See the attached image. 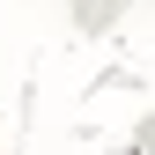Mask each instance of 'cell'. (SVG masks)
<instances>
[{"label":"cell","mask_w":155,"mask_h":155,"mask_svg":"<svg viewBox=\"0 0 155 155\" xmlns=\"http://www.w3.org/2000/svg\"><path fill=\"white\" fill-rule=\"evenodd\" d=\"M133 148H140V155H155V111L140 118V140H133Z\"/></svg>","instance_id":"obj_1"},{"label":"cell","mask_w":155,"mask_h":155,"mask_svg":"<svg viewBox=\"0 0 155 155\" xmlns=\"http://www.w3.org/2000/svg\"><path fill=\"white\" fill-rule=\"evenodd\" d=\"M126 155H140V148H126Z\"/></svg>","instance_id":"obj_2"},{"label":"cell","mask_w":155,"mask_h":155,"mask_svg":"<svg viewBox=\"0 0 155 155\" xmlns=\"http://www.w3.org/2000/svg\"><path fill=\"white\" fill-rule=\"evenodd\" d=\"M118 8H126V0H118Z\"/></svg>","instance_id":"obj_3"}]
</instances>
